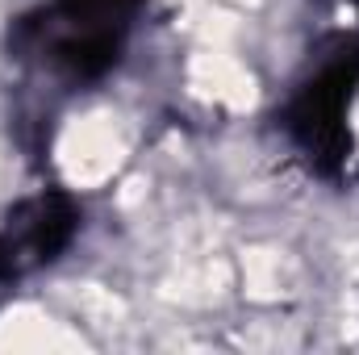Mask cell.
Returning a JSON list of instances; mask_svg holds the SVG:
<instances>
[{
    "label": "cell",
    "instance_id": "obj_1",
    "mask_svg": "<svg viewBox=\"0 0 359 355\" xmlns=\"http://www.w3.org/2000/svg\"><path fill=\"white\" fill-rule=\"evenodd\" d=\"M359 84V51H343L334 63H326L305 88L297 92L292 109H288V130L292 138L326 168L334 172L351 147L347 138V105H351V92Z\"/></svg>",
    "mask_w": 359,
    "mask_h": 355
},
{
    "label": "cell",
    "instance_id": "obj_3",
    "mask_svg": "<svg viewBox=\"0 0 359 355\" xmlns=\"http://www.w3.org/2000/svg\"><path fill=\"white\" fill-rule=\"evenodd\" d=\"M55 8L72 21L100 25V29H126L138 0H55Z\"/></svg>",
    "mask_w": 359,
    "mask_h": 355
},
{
    "label": "cell",
    "instance_id": "obj_4",
    "mask_svg": "<svg viewBox=\"0 0 359 355\" xmlns=\"http://www.w3.org/2000/svg\"><path fill=\"white\" fill-rule=\"evenodd\" d=\"M0 280H17V267H13V260H8L4 243H0Z\"/></svg>",
    "mask_w": 359,
    "mask_h": 355
},
{
    "label": "cell",
    "instance_id": "obj_2",
    "mask_svg": "<svg viewBox=\"0 0 359 355\" xmlns=\"http://www.w3.org/2000/svg\"><path fill=\"white\" fill-rule=\"evenodd\" d=\"M76 226H80V213H76L72 196L50 188V192H38L13 209L8 230H0V243L17 267V276H25L29 267L50 264L76 239Z\"/></svg>",
    "mask_w": 359,
    "mask_h": 355
}]
</instances>
